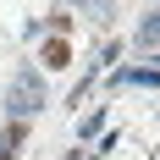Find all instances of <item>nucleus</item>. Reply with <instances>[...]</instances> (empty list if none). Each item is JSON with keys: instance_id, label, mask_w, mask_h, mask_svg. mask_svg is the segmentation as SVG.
<instances>
[{"instance_id": "1", "label": "nucleus", "mask_w": 160, "mask_h": 160, "mask_svg": "<svg viewBox=\"0 0 160 160\" xmlns=\"http://www.w3.org/2000/svg\"><path fill=\"white\" fill-rule=\"evenodd\" d=\"M39 111H44V83L33 78V72H17L11 94H6V116H11V122H28V116H39Z\"/></svg>"}, {"instance_id": "2", "label": "nucleus", "mask_w": 160, "mask_h": 160, "mask_svg": "<svg viewBox=\"0 0 160 160\" xmlns=\"http://www.w3.org/2000/svg\"><path fill=\"white\" fill-rule=\"evenodd\" d=\"M116 88H155L160 83V66H127V72H116Z\"/></svg>"}, {"instance_id": "3", "label": "nucleus", "mask_w": 160, "mask_h": 160, "mask_svg": "<svg viewBox=\"0 0 160 160\" xmlns=\"http://www.w3.org/2000/svg\"><path fill=\"white\" fill-rule=\"evenodd\" d=\"M22 138H28V132H22V122H11V127H6V138H0V160H17Z\"/></svg>"}, {"instance_id": "4", "label": "nucleus", "mask_w": 160, "mask_h": 160, "mask_svg": "<svg viewBox=\"0 0 160 160\" xmlns=\"http://www.w3.org/2000/svg\"><path fill=\"white\" fill-rule=\"evenodd\" d=\"M66 61H72L66 39H50V44H44V66H66Z\"/></svg>"}, {"instance_id": "5", "label": "nucleus", "mask_w": 160, "mask_h": 160, "mask_svg": "<svg viewBox=\"0 0 160 160\" xmlns=\"http://www.w3.org/2000/svg\"><path fill=\"white\" fill-rule=\"evenodd\" d=\"M144 39H149V44H160V11H155V17L144 22Z\"/></svg>"}, {"instance_id": "6", "label": "nucleus", "mask_w": 160, "mask_h": 160, "mask_svg": "<svg viewBox=\"0 0 160 160\" xmlns=\"http://www.w3.org/2000/svg\"><path fill=\"white\" fill-rule=\"evenodd\" d=\"M78 6H99V0H78Z\"/></svg>"}]
</instances>
